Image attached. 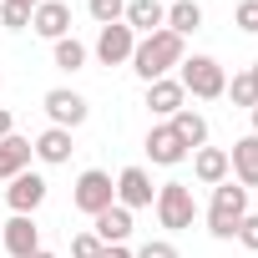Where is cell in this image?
<instances>
[{"label":"cell","instance_id":"603a6c76","mask_svg":"<svg viewBox=\"0 0 258 258\" xmlns=\"http://www.w3.org/2000/svg\"><path fill=\"white\" fill-rule=\"evenodd\" d=\"M56 66H61V71H81V66H86V46H81L76 36H61V41H56Z\"/></svg>","mask_w":258,"mask_h":258},{"label":"cell","instance_id":"5bb4252c","mask_svg":"<svg viewBox=\"0 0 258 258\" xmlns=\"http://www.w3.org/2000/svg\"><path fill=\"white\" fill-rule=\"evenodd\" d=\"M31 157H36V147H31L26 137H16V132H11L6 142H0V177L11 182V177H21V172H31Z\"/></svg>","mask_w":258,"mask_h":258},{"label":"cell","instance_id":"2e32d148","mask_svg":"<svg viewBox=\"0 0 258 258\" xmlns=\"http://www.w3.org/2000/svg\"><path fill=\"white\" fill-rule=\"evenodd\" d=\"M182 96H187V91H182V81H172V76H162V81L147 86V106H152L157 116H177V111H182Z\"/></svg>","mask_w":258,"mask_h":258},{"label":"cell","instance_id":"44dd1931","mask_svg":"<svg viewBox=\"0 0 258 258\" xmlns=\"http://www.w3.org/2000/svg\"><path fill=\"white\" fill-rule=\"evenodd\" d=\"M167 126L177 132V142H182V147H203V142H208V121H203L198 111H187V106H182V111H177Z\"/></svg>","mask_w":258,"mask_h":258},{"label":"cell","instance_id":"4316f807","mask_svg":"<svg viewBox=\"0 0 258 258\" xmlns=\"http://www.w3.org/2000/svg\"><path fill=\"white\" fill-rule=\"evenodd\" d=\"M233 21H238V31H248V36H258V0H243V6L233 11Z\"/></svg>","mask_w":258,"mask_h":258},{"label":"cell","instance_id":"d6986e66","mask_svg":"<svg viewBox=\"0 0 258 258\" xmlns=\"http://www.w3.org/2000/svg\"><path fill=\"white\" fill-rule=\"evenodd\" d=\"M162 26L187 41V36L203 26V6H198V0H177V6H167V21H162Z\"/></svg>","mask_w":258,"mask_h":258},{"label":"cell","instance_id":"83f0119b","mask_svg":"<svg viewBox=\"0 0 258 258\" xmlns=\"http://www.w3.org/2000/svg\"><path fill=\"white\" fill-rule=\"evenodd\" d=\"M238 238H243V248H253V253H258V213H248V218L238 223Z\"/></svg>","mask_w":258,"mask_h":258},{"label":"cell","instance_id":"d6a6232c","mask_svg":"<svg viewBox=\"0 0 258 258\" xmlns=\"http://www.w3.org/2000/svg\"><path fill=\"white\" fill-rule=\"evenodd\" d=\"M248 76H253V81H258V61H253V71H248Z\"/></svg>","mask_w":258,"mask_h":258},{"label":"cell","instance_id":"ac0fdd59","mask_svg":"<svg viewBox=\"0 0 258 258\" xmlns=\"http://www.w3.org/2000/svg\"><path fill=\"white\" fill-rule=\"evenodd\" d=\"M192 172H198V182H208V187L228 182V152H223V147H198Z\"/></svg>","mask_w":258,"mask_h":258},{"label":"cell","instance_id":"7402d4cb","mask_svg":"<svg viewBox=\"0 0 258 258\" xmlns=\"http://www.w3.org/2000/svg\"><path fill=\"white\" fill-rule=\"evenodd\" d=\"M36 6H41V0H6V6H0V26H6V31H26Z\"/></svg>","mask_w":258,"mask_h":258},{"label":"cell","instance_id":"5b68a950","mask_svg":"<svg viewBox=\"0 0 258 258\" xmlns=\"http://www.w3.org/2000/svg\"><path fill=\"white\" fill-rule=\"evenodd\" d=\"M71 203L81 208V213H106L111 203H116V182H111V172H101V167H86L81 177H76V192H71Z\"/></svg>","mask_w":258,"mask_h":258},{"label":"cell","instance_id":"ba28073f","mask_svg":"<svg viewBox=\"0 0 258 258\" xmlns=\"http://www.w3.org/2000/svg\"><path fill=\"white\" fill-rule=\"evenodd\" d=\"M132 46H137V36H132V26H101V36H96V61L101 66H121V61H132Z\"/></svg>","mask_w":258,"mask_h":258},{"label":"cell","instance_id":"52a82bcc","mask_svg":"<svg viewBox=\"0 0 258 258\" xmlns=\"http://www.w3.org/2000/svg\"><path fill=\"white\" fill-rule=\"evenodd\" d=\"M0 243H6L11 258H31V253H41V228H36V218L16 213L11 223H0Z\"/></svg>","mask_w":258,"mask_h":258},{"label":"cell","instance_id":"836d02e7","mask_svg":"<svg viewBox=\"0 0 258 258\" xmlns=\"http://www.w3.org/2000/svg\"><path fill=\"white\" fill-rule=\"evenodd\" d=\"M31 258H51V253H46V248H41V253H31Z\"/></svg>","mask_w":258,"mask_h":258},{"label":"cell","instance_id":"30bf717a","mask_svg":"<svg viewBox=\"0 0 258 258\" xmlns=\"http://www.w3.org/2000/svg\"><path fill=\"white\" fill-rule=\"evenodd\" d=\"M152 177L142 172V167H121V177H116V203L132 213V208H152Z\"/></svg>","mask_w":258,"mask_h":258},{"label":"cell","instance_id":"3957f363","mask_svg":"<svg viewBox=\"0 0 258 258\" xmlns=\"http://www.w3.org/2000/svg\"><path fill=\"white\" fill-rule=\"evenodd\" d=\"M152 208H157V223L172 228V233L192 228V218H198V203H192V187L187 182H162L157 198H152Z\"/></svg>","mask_w":258,"mask_h":258},{"label":"cell","instance_id":"7c38bea8","mask_svg":"<svg viewBox=\"0 0 258 258\" xmlns=\"http://www.w3.org/2000/svg\"><path fill=\"white\" fill-rule=\"evenodd\" d=\"M228 172H238V187H258V137H238L233 142Z\"/></svg>","mask_w":258,"mask_h":258},{"label":"cell","instance_id":"9a60e30c","mask_svg":"<svg viewBox=\"0 0 258 258\" xmlns=\"http://www.w3.org/2000/svg\"><path fill=\"white\" fill-rule=\"evenodd\" d=\"M162 21H167V11L157 6V0H126L121 26H132V31H142V36H157V31H162Z\"/></svg>","mask_w":258,"mask_h":258},{"label":"cell","instance_id":"cb8c5ba5","mask_svg":"<svg viewBox=\"0 0 258 258\" xmlns=\"http://www.w3.org/2000/svg\"><path fill=\"white\" fill-rule=\"evenodd\" d=\"M228 96H233V106H248V111H253V106H258V81L243 71V76L228 81Z\"/></svg>","mask_w":258,"mask_h":258},{"label":"cell","instance_id":"ffe728a7","mask_svg":"<svg viewBox=\"0 0 258 258\" xmlns=\"http://www.w3.org/2000/svg\"><path fill=\"white\" fill-rule=\"evenodd\" d=\"M31 147H36L41 162H66V157H71V132H66V126H46Z\"/></svg>","mask_w":258,"mask_h":258},{"label":"cell","instance_id":"4dcf8cb0","mask_svg":"<svg viewBox=\"0 0 258 258\" xmlns=\"http://www.w3.org/2000/svg\"><path fill=\"white\" fill-rule=\"evenodd\" d=\"M101 258H132V253H126V248H121V243H111V248H106V253H101Z\"/></svg>","mask_w":258,"mask_h":258},{"label":"cell","instance_id":"9c48e42d","mask_svg":"<svg viewBox=\"0 0 258 258\" xmlns=\"http://www.w3.org/2000/svg\"><path fill=\"white\" fill-rule=\"evenodd\" d=\"M31 31L46 36V41H61L71 31V6L66 0H41V6L31 11Z\"/></svg>","mask_w":258,"mask_h":258},{"label":"cell","instance_id":"e0dca14e","mask_svg":"<svg viewBox=\"0 0 258 258\" xmlns=\"http://www.w3.org/2000/svg\"><path fill=\"white\" fill-rule=\"evenodd\" d=\"M126 233H132V213H126L121 203H111L106 213H96V238L111 248V243H126Z\"/></svg>","mask_w":258,"mask_h":258},{"label":"cell","instance_id":"484cf974","mask_svg":"<svg viewBox=\"0 0 258 258\" xmlns=\"http://www.w3.org/2000/svg\"><path fill=\"white\" fill-rule=\"evenodd\" d=\"M101 253H106V243L96 233H76L71 238V258H101Z\"/></svg>","mask_w":258,"mask_h":258},{"label":"cell","instance_id":"8fae6325","mask_svg":"<svg viewBox=\"0 0 258 258\" xmlns=\"http://www.w3.org/2000/svg\"><path fill=\"white\" fill-rule=\"evenodd\" d=\"M6 198H11V208H16V213H26V218H31V213L46 203V177H41V172H21V177H11Z\"/></svg>","mask_w":258,"mask_h":258},{"label":"cell","instance_id":"1f68e13d","mask_svg":"<svg viewBox=\"0 0 258 258\" xmlns=\"http://www.w3.org/2000/svg\"><path fill=\"white\" fill-rule=\"evenodd\" d=\"M248 116H253V137H258V106H253V111H248Z\"/></svg>","mask_w":258,"mask_h":258},{"label":"cell","instance_id":"8992f818","mask_svg":"<svg viewBox=\"0 0 258 258\" xmlns=\"http://www.w3.org/2000/svg\"><path fill=\"white\" fill-rule=\"evenodd\" d=\"M41 106H46L51 126H66V132L86 121V96H76V91H66V86H51V91L41 96Z\"/></svg>","mask_w":258,"mask_h":258},{"label":"cell","instance_id":"d4e9b609","mask_svg":"<svg viewBox=\"0 0 258 258\" xmlns=\"http://www.w3.org/2000/svg\"><path fill=\"white\" fill-rule=\"evenodd\" d=\"M86 11H91L96 26H116L126 16V0H86Z\"/></svg>","mask_w":258,"mask_h":258},{"label":"cell","instance_id":"7a4b0ae2","mask_svg":"<svg viewBox=\"0 0 258 258\" xmlns=\"http://www.w3.org/2000/svg\"><path fill=\"white\" fill-rule=\"evenodd\" d=\"M243 218H248V187L218 182L213 187V208H208V233L213 238H238V223Z\"/></svg>","mask_w":258,"mask_h":258},{"label":"cell","instance_id":"6da1fadb","mask_svg":"<svg viewBox=\"0 0 258 258\" xmlns=\"http://www.w3.org/2000/svg\"><path fill=\"white\" fill-rule=\"evenodd\" d=\"M187 61V46H182V36H172L167 26L157 31V36H142L137 46H132V71L152 86V81H162L172 66H182Z\"/></svg>","mask_w":258,"mask_h":258},{"label":"cell","instance_id":"4fadbf2b","mask_svg":"<svg viewBox=\"0 0 258 258\" xmlns=\"http://www.w3.org/2000/svg\"><path fill=\"white\" fill-rule=\"evenodd\" d=\"M147 157H152L157 167H177V162L187 157V147L177 142L172 126H152V132H147Z\"/></svg>","mask_w":258,"mask_h":258},{"label":"cell","instance_id":"277c9868","mask_svg":"<svg viewBox=\"0 0 258 258\" xmlns=\"http://www.w3.org/2000/svg\"><path fill=\"white\" fill-rule=\"evenodd\" d=\"M177 81H182V91H192V96H203V101H213V96L228 91V76H223V66H218L213 56H187Z\"/></svg>","mask_w":258,"mask_h":258},{"label":"cell","instance_id":"f546056e","mask_svg":"<svg viewBox=\"0 0 258 258\" xmlns=\"http://www.w3.org/2000/svg\"><path fill=\"white\" fill-rule=\"evenodd\" d=\"M6 137H11V111L0 106V142H6Z\"/></svg>","mask_w":258,"mask_h":258},{"label":"cell","instance_id":"f1b7e54d","mask_svg":"<svg viewBox=\"0 0 258 258\" xmlns=\"http://www.w3.org/2000/svg\"><path fill=\"white\" fill-rule=\"evenodd\" d=\"M132 258H177V248H172V243H162V238H157V243H147V248H137V253H132Z\"/></svg>","mask_w":258,"mask_h":258}]
</instances>
